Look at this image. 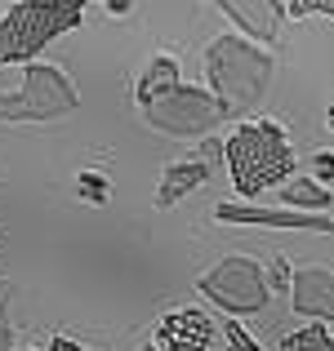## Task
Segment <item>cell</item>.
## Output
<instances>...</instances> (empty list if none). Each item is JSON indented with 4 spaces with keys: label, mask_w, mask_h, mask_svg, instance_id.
I'll list each match as a JSON object with an SVG mask.
<instances>
[{
    "label": "cell",
    "mask_w": 334,
    "mask_h": 351,
    "mask_svg": "<svg viewBox=\"0 0 334 351\" xmlns=\"http://www.w3.org/2000/svg\"><path fill=\"white\" fill-rule=\"evenodd\" d=\"M205 76L214 85V103L223 116H236L245 107H254L267 94L272 80V58L258 45L241 40V36H219L205 49Z\"/></svg>",
    "instance_id": "obj_1"
},
{
    "label": "cell",
    "mask_w": 334,
    "mask_h": 351,
    "mask_svg": "<svg viewBox=\"0 0 334 351\" xmlns=\"http://www.w3.org/2000/svg\"><path fill=\"white\" fill-rule=\"evenodd\" d=\"M232 169V187L241 196H258V191L285 182V173H294V152L285 143V129L272 120H254V125H241L236 134L223 147Z\"/></svg>",
    "instance_id": "obj_2"
},
{
    "label": "cell",
    "mask_w": 334,
    "mask_h": 351,
    "mask_svg": "<svg viewBox=\"0 0 334 351\" xmlns=\"http://www.w3.org/2000/svg\"><path fill=\"white\" fill-rule=\"evenodd\" d=\"M85 18L80 5H36V0H23L14 5L5 18H0V67L9 62H27L54 40V36L71 32V27Z\"/></svg>",
    "instance_id": "obj_3"
},
{
    "label": "cell",
    "mask_w": 334,
    "mask_h": 351,
    "mask_svg": "<svg viewBox=\"0 0 334 351\" xmlns=\"http://www.w3.org/2000/svg\"><path fill=\"white\" fill-rule=\"evenodd\" d=\"M201 293L232 316H249L267 307V276L254 258H223L201 276Z\"/></svg>",
    "instance_id": "obj_4"
},
{
    "label": "cell",
    "mask_w": 334,
    "mask_h": 351,
    "mask_svg": "<svg viewBox=\"0 0 334 351\" xmlns=\"http://www.w3.org/2000/svg\"><path fill=\"white\" fill-rule=\"evenodd\" d=\"M76 107V89L63 80L58 67H27L23 89L0 94V120H49Z\"/></svg>",
    "instance_id": "obj_5"
},
{
    "label": "cell",
    "mask_w": 334,
    "mask_h": 351,
    "mask_svg": "<svg viewBox=\"0 0 334 351\" xmlns=\"http://www.w3.org/2000/svg\"><path fill=\"white\" fill-rule=\"evenodd\" d=\"M147 125H156L161 134H174V138H197V134H210V129L223 120L214 94L205 89H192V85H179L170 94H161L156 103L143 107Z\"/></svg>",
    "instance_id": "obj_6"
},
{
    "label": "cell",
    "mask_w": 334,
    "mask_h": 351,
    "mask_svg": "<svg viewBox=\"0 0 334 351\" xmlns=\"http://www.w3.org/2000/svg\"><path fill=\"white\" fill-rule=\"evenodd\" d=\"M219 223H258V227H299V232H334L330 214H299V209H249V205H219Z\"/></svg>",
    "instance_id": "obj_7"
},
{
    "label": "cell",
    "mask_w": 334,
    "mask_h": 351,
    "mask_svg": "<svg viewBox=\"0 0 334 351\" xmlns=\"http://www.w3.org/2000/svg\"><path fill=\"white\" fill-rule=\"evenodd\" d=\"M156 338H161L165 351H210V343H214V320L197 307H183V311L161 320Z\"/></svg>",
    "instance_id": "obj_8"
},
{
    "label": "cell",
    "mask_w": 334,
    "mask_h": 351,
    "mask_svg": "<svg viewBox=\"0 0 334 351\" xmlns=\"http://www.w3.org/2000/svg\"><path fill=\"white\" fill-rule=\"evenodd\" d=\"M290 298L299 316L334 320V271L330 267H303L290 276Z\"/></svg>",
    "instance_id": "obj_9"
},
{
    "label": "cell",
    "mask_w": 334,
    "mask_h": 351,
    "mask_svg": "<svg viewBox=\"0 0 334 351\" xmlns=\"http://www.w3.org/2000/svg\"><path fill=\"white\" fill-rule=\"evenodd\" d=\"M205 178H210L205 160H174V165H165L161 187H156V209H174L188 191H197Z\"/></svg>",
    "instance_id": "obj_10"
},
{
    "label": "cell",
    "mask_w": 334,
    "mask_h": 351,
    "mask_svg": "<svg viewBox=\"0 0 334 351\" xmlns=\"http://www.w3.org/2000/svg\"><path fill=\"white\" fill-rule=\"evenodd\" d=\"M223 14L236 18L249 36L258 40H272L276 36V23H281V0H223Z\"/></svg>",
    "instance_id": "obj_11"
},
{
    "label": "cell",
    "mask_w": 334,
    "mask_h": 351,
    "mask_svg": "<svg viewBox=\"0 0 334 351\" xmlns=\"http://www.w3.org/2000/svg\"><path fill=\"white\" fill-rule=\"evenodd\" d=\"M183 80H179V62L170 58V53H156L152 62L143 67V80H138V103H156L161 94H170V89H179Z\"/></svg>",
    "instance_id": "obj_12"
},
{
    "label": "cell",
    "mask_w": 334,
    "mask_h": 351,
    "mask_svg": "<svg viewBox=\"0 0 334 351\" xmlns=\"http://www.w3.org/2000/svg\"><path fill=\"white\" fill-rule=\"evenodd\" d=\"M281 196H285V209H299V214H303V209H317V214H321V209L334 205V196L321 187V182H312V178H285Z\"/></svg>",
    "instance_id": "obj_13"
},
{
    "label": "cell",
    "mask_w": 334,
    "mask_h": 351,
    "mask_svg": "<svg viewBox=\"0 0 334 351\" xmlns=\"http://www.w3.org/2000/svg\"><path fill=\"white\" fill-rule=\"evenodd\" d=\"M281 351H334V338L321 325H308V329H299V334L285 338Z\"/></svg>",
    "instance_id": "obj_14"
},
{
    "label": "cell",
    "mask_w": 334,
    "mask_h": 351,
    "mask_svg": "<svg viewBox=\"0 0 334 351\" xmlns=\"http://www.w3.org/2000/svg\"><path fill=\"white\" fill-rule=\"evenodd\" d=\"M76 191H80V200H89V205H103V200L111 196V187H107V178H98L94 169H85L80 173V182H76Z\"/></svg>",
    "instance_id": "obj_15"
},
{
    "label": "cell",
    "mask_w": 334,
    "mask_h": 351,
    "mask_svg": "<svg viewBox=\"0 0 334 351\" xmlns=\"http://www.w3.org/2000/svg\"><path fill=\"white\" fill-rule=\"evenodd\" d=\"M223 338H227V351H258V343L236 325V320H227V325H223Z\"/></svg>",
    "instance_id": "obj_16"
},
{
    "label": "cell",
    "mask_w": 334,
    "mask_h": 351,
    "mask_svg": "<svg viewBox=\"0 0 334 351\" xmlns=\"http://www.w3.org/2000/svg\"><path fill=\"white\" fill-rule=\"evenodd\" d=\"M0 351H14V329L5 320V307H0Z\"/></svg>",
    "instance_id": "obj_17"
},
{
    "label": "cell",
    "mask_w": 334,
    "mask_h": 351,
    "mask_svg": "<svg viewBox=\"0 0 334 351\" xmlns=\"http://www.w3.org/2000/svg\"><path fill=\"white\" fill-rule=\"evenodd\" d=\"M312 165H317L321 178H330V173H334V156H330V152H317V160H312Z\"/></svg>",
    "instance_id": "obj_18"
},
{
    "label": "cell",
    "mask_w": 334,
    "mask_h": 351,
    "mask_svg": "<svg viewBox=\"0 0 334 351\" xmlns=\"http://www.w3.org/2000/svg\"><path fill=\"white\" fill-rule=\"evenodd\" d=\"M49 351H94V347H80V343H71V338H54V343H49Z\"/></svg>",
    "instance_id": "obj_19"
},
{
    "label": "cell",
    "mask_w": 334,
    "mask_h": 351,
    "mask_svg": "<svg viewBox=\"0 0 334 351\" xmlns=\"http://www.w3.org/2000/svg\"><path fill=\"white\" fill-rule=\"evenodd\" d=\"M290 276H294L290 267H285V263H276V267H272V280H267V285H281V289H285V280H290Z\"/></svg>",
    "instance_id": "obj_20"
},
{
    "label": "cell",
    "mask_w": 334,
    "mask_h": 351,
    "mask_svg": "<svg viewBox=\"0 0 334 351\" xmlns=\"http://www.w3.org/2000/svg\"><path fill=\"white\" fill-rule=\"evenodd\" d=\"M326 120H330V125H334V107H330V112H326Z\"/></svg>",
    "instance_id": "obj_21"
},
{
    "label": "cell",
    "mask_w": 334,
    "mask_h": 351,
    "mask_svg": "<svg viewBox=\"0 0 334 351\" xmlns=\"http://www.w3.org/2000/svg\"><path fill=\"white\" fill-rule=\"evenodd\" d=\"M143 351H152V347H143Z\"/></svg>",
    "instance_id": "obj_22"
}]
</instances>
